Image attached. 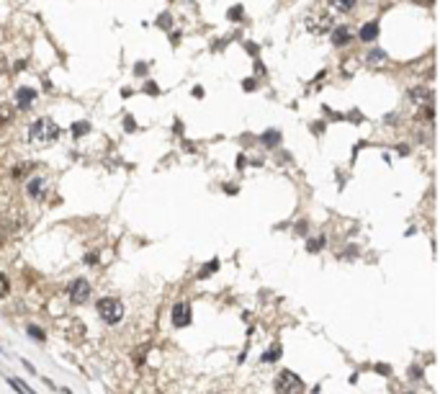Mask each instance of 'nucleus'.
<instances>
[{
  "label": "nucleus",
  "mask_w": 440,
  "mask_h": 394,
  "mask_svg": "<svg viewBox=\"0 0 440 394\" xmlns=\"http://www.w3.org/2000/svg\"><path fill=\"white\" fill-rule=\"evenodd\" d=\"M29 137H31V142L47 145V142H55L59 137V127L52 119H37L29 127Z\"/></svg>",
  "instance_id": "f257e3e1"
},
{
  "label": "nucleus",
  "mask_w": 440,
  "mask_h": 394,
  "mask_svg": "<svg viewBox=\"0 0 440 394\" xmlns=\"http://www.w3.org/2000/svg\"><path fill=\"white\" fill-rule=\"evenodd\" d=\"M98 315H101L103 322H109V325H116V322L124 317V304H121L119 299L106 297V299L98 301Z\"/></svg>",
  "instance_id": "f03ea898"
},
{
  "label": "nucleus",
  "mask_w": 440,
  "mask_h": 394,
  "mask_svg": "<svg viewBox=\"0 0 440 394\" xmlns=\"http://www.w3.org/2000/svg\"><path fill=\"white\" fill-rule=\"evenodd\" d=\"M275 392L278 394H301L304 392V381L293 371H281L275 376Z\"/></svg>",
  "instance_id": "7ed1b4c3"
},
{
  "label": "nucleus",
  "mask_w": 440,
  "mask_h": 394,
  "mask_svg": "<svg viewBox=\"0 0 440 394\" xmlns=\"http://www.w3.org/2000/svg\"><path fill=\"white\" fill-rule=\"evenodd\" d=\"M70 301L73 304H85L88 299H91V283H88L85 279H75L73 283H70Z\"/></svg>",
  "instance_id": "20e7f679"
},
{
  "label": "nucleus",
  "mask_w": 440,
  "mask_h": 394,
  "mask_svg": "<svg viewBox=\"0 0 440 394\" xmlns=\"http://www.w3.org/2000/svg\"><path fill=\"white\" fill-rule=\"evenodd\" d=\"M307 29L312 34H327L332 29V16L330 13H314L307 19Z\"/></svg>",
  "instance_id": "39448f33"
},
{
  "label": "nucleus",
  "mask_w": 440,
  "mask_h": 394,
  "mask_svg": "<svg viewBox=\"0 0 440 394\" xmlns=\"http://www.w3.org/2000/svg\"><path fill=\"white\" fill-rule=\"evenodd\" d=\"M170 319H173L175 327H188L191 325V304L188 301H178L173 312H170Z\"/></svg>",
  "instance_id": "423d86ee"
},
{
  "label": "nucleus",
  "mask_w": 440,
  "mask_h": 394,
  "mask_svg": "<svg viewBox=\"0 0 440 394\" xmlns=\"http://www.w3.org/2000/svg\"><path fill=\"white\" fill-rule=\"evenodd\" d=\"M16 98H18V109H29V106L34 103V98H37V91L34 88H18V93H16Z\"/></svg>",
  "instance_id": "0eeeda50"
},
{
  "label": "nucleus",
  "mask_w": 440,
  "mask_h": 394,
  "mask_svg": "<svg viewBox=\"0 0 440 394\" xmlns=\"http://www.w3.org/2000/svg\"><path fill=\"white\" fill-rule=\"evenodd\" d=\"M350 39H353V31H350L348 26H337V29L332 31V44H337V47H343V44H348Z\"/></svg>",
  "instance_id": "6e6552de"
},
{
  "label": "nucleus",
  "mask_w": 440,
  "mask_h": 394,
  "mask_svg": "<svg viewBox=\"0 0 440 394\" xmlns=\"http://www.w3.org/2000/svg\"><path fill=\"white\" fill-rule=\"evenodd\" d=\"M376 37H379V23H376V21L366 23L363 29H361V39H363V41H373Z\"/></svg>",
  "instance_id": "1a4fd4ad"
},
{
  "label": "nucleus",
  "mask_w": 440,
  "mask_h": 394,
  "mask_svg": "<svg viewBox=\"0 0 440 394\" xmlns=\"http://www.w3.org/2000/svg\"><path fill=\"white\" fill-rule=\"evenodd\" d=\"M330 3L337 13H350L355 8V0H330Z\"/></svg>",
  "instance_id": "9d476101"
},
{
  "label": "nucleus",
  "mask_w": 440,
  "mask_h": 394,
  "mask_svg": "<svg viewBox=\"0 0 440 394\" xmlns=\"http://www.w3.org/2000/svg\"><path fill=\"white\" fill-rule=\"evenodd\" d=\"M8 384H11V387H13L16 392H18V394H37L34 389H29V387H26V384H23L21 379H16V376H11V379H8Z\"/></svg>",
  "instance_id": "9b49d317"
},
{
  "label": "nucleus",
  "mask_w": 440,
  "mask_h": 394,
  "mask_svg": "<svg viewBox=\"0 0 440 394\" xmlns=\"http://www.w3.org/2000/svg\"><path fill=\"white\" fill-rule=\"evenodd\" d=\"M278 139H281V131H265L263 134V145H268V147H273V145H278Z\"/></svg>",
  "instance_id": "f8f14e48"
},
{
  "label": "nucleus",
  "mask_w": 440,
  "mask_h": 394,
  "mask_svg": "<svg viewBox=\"0 0 440 394\" xmlns=\"http://www.w3.org/2000/svg\"><path fill=\"white\" fill-rule=\"evenodd\" d=\"M11 119H13V106L0 103V124H5V121H11Z\"/></svg>",
  "instance_id": "ddd939ff"
},
{
  "label": "nucleus",
  "mask_w": 440,
  "mask_h": 394,
  "mask_svg": "<svg viewBox=\"0 0 440 394\" xmlns=\"http://www.w3.org/2000/svg\"><path fill=\"white\" fill-rule=\"evenodd\" d=\"M41 186H44V178H34V181L29 183V193H31V196H39V193H41Z\"/></svg>",
  "instance_id": "4468645a"
},
{
  "label": "nucleus",
  "mask_w": 440,
  "mask_h": 394,
  "mask_svg": "<svg viewBox=\"0 0 440 394\" xmlns=\"http://www.w3.org/2000/svg\"><path fill=\"white\" fill-rule=\"evenodd\" d=\"M384 57H386V55H384L381 49H373L371 55H368V62H371V65H376V62H384Z\"/></svg>",
  "instance_id": "2eb2a0df"
},
{
  "label": "nucleus",
  "mask_w": 440,
  "mask_h": 394,
  "mask_svg": "<svg viewBox=\"0 0 440 394\" xmlns=\"http://www.w3.org/2000/svg\"><path fill=\"white\" fill-rule=\"evenodd\" d=\"M278 356H281V348H278V345H275V348H271V351H268V353L263 356V361H275V358H278Z\"/></svg>",
  "instance_id": "dca6fc26"
},
{
  "label": "nucleus",
  "mask_w": 440,
  "mask_h": 394,
  "mask_svg": "<svg viewBox=\"0 0 440 394\" xmlns=\"http://www.w3.org/2000/svg\"><path fill=\"white\" fill-rule=\"evenodd\" d=\"M229 19H232V21H239V19H242V5L229 8Z\"/></svg>",
  "instance_id": "f3484780"
},
{
  "label": "nucleus",
  "mask_w": 440,
  "mask_h": 394,
  "mask_svg": "<svg viewBox=\"0 0 440 394\" xmlns=\"http://www.w3.org/2000/svg\"><path fill=\"white\" fill-rule=\"evenodd\" d=\"M8 289H11V286H8V279H5L3 273H0V299H3L5 294H8Z\"/></svg>",
  "instance_id": "a211bd4d"
},
{
  "label": "nucleus",
  "mask_w": 440,
  "mask_h": 394,
  "mask_svg": "<svg viewBox=\"0 0 440 394\" xmlns=\"http://www.w3.org/2000/svg\"><path fill=\"white\" fill-rule=\"evenodd\" d=\"M322 245H325V237H317V240H312L309 243V250L314 253V250H322Z\"/></svg>",
  "instance_id": "6ab92c4d"
},
{
  "label": "nucleus",
  "mask_w": 440,
  "mask_h": 394,
  "mask_svg": "<svg viewBox=\"0 0 440 394\" xmlns=\"http://www.w3.org/2000/svg\"><path fill=\"white\" fill-rule=\"evenodd\" d=\"M29 335H34L37 340H44V333H41L39 327H34V325H29Z\"/></svg>",
  "instance_id": "aec40b11"
},
{
  "label": "nucleus",
  "mask_w": 440,
  "mask_h": 394,
  "mask_svg": "<svg viewBox=\"0 0 440 394\" xmlns=\"http://www.w3.org/2000/svg\"><path fill=\"white\" fill-rule=\"evenodd\" d=\"M211 271H217V261H211L209 265H206V268H203V271H201V276H209Z\"/></svg>",
  "instance_id": "412c9836"
},
{
  "label": "nucleus",
  "mask_w": 440,
  "mask_h": 394,
  "mask_svg": "<svg viewBox=\"0 0 440 394\" xmlns=\"http://www.w3.org/2000/svg\"><path fill=\"white\" fill-rule=\"evenodd\" d=\"M145 91H147V93H157V85H155V83H147Z\"/></svg>",
  "instance_id": "4be33fe9"
},
{
  "label": "nucleus",
  "mask_w": 440,
  "mask_h": 394,
  "mask_svg": "<svg viewBox=\"0 0 440 394\" xmlns=\"http://www.w3.org/2000/svg\"><path fill=\"white\" fill-rule=\"evenodd\" d=\"M255 88V80H245V91H253Z\"/></svg>",
  "instance_id": "5701e85b"
},
{
  "label": "nucleus",
  "mask_w": 440,
  "mask_h": 394,
  "mask_svg": "<svg viewBox=\"0 0 440 394\" xmlns=\"http://www.w3.org/2000/svg\"><path fill=\"white\" fill-rule=\"evenodd\" d=\"M0 65H3V59H0Z\"/></svg>",
  "instance_id": "b1692460"
}]
</instances>
